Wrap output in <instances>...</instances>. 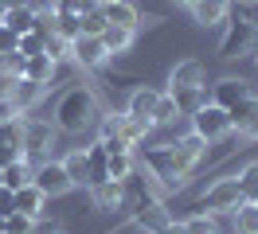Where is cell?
<instances>
[{"label": "cell", "mask_w": 258, "mask_h": 234, "mask_svg": "<svg viewBox=\"0 0 258 234\" xmlns=\"http://www.w3.org/2000/svg\"><path fill=\"white\" fill-rule=\"evenodd\" d=\"M102 16H106V24L125 28V31H137V24H141V16H137V8H133L129 0H110V4L102 8Z\"/></svg>", "instance_id": "cell-17"}, {"label": "cell", "mask_w": 258, "mask_h": 234, "mask_svg": "<svg viewBox=\"0 0 258 234\" xmlns=\"http://www.w3.org/2000/svg\"><path fill=\"white\" fill-rule=\"evenodd\" d=\"M55 35L59 39H79L82 35V16H63V12H55Z\"/></svg>", "instance_id": "cell-29"}, {"label": "cell", "mask_w": 258, "mask_h": 234, "mask_svg": "<svg viewBox=\"0 0 258 234\" xmlns=\"http://www.w3.org/2000/svg\"><path fill=\"white\" fill-rule=\"evenodd\" d=\"M242 203V187L239 180H215V184L204 191V199H200V215H219V211H235Z\"/></svg>", "instance_id": "cell-5"}, {"label": "cell", "mask_w": 258, "mask_h": 234, "mask_svg": "<svg viewBox=\"0 0 258 234\" xmlns=\"http://www.w3.org/2000/svg\"><path fill=\"white\" fill-rule=\"evenodd\" d=\"M51 74H55V59H51V55H32V59L24 62V78H32V82H43V86H47Z\"/></svg>", "instance_id": "cell-27"}, {"label": "cell", "mask_w": 258, "mask_h": 234, "mask_svg": "<svg viewBox=\"0 0 258 234\" xmlns=\"http://www.w3.org/2000/svg\"><path fill=\"white\" fill-rule=\"evenodd\" d=\"M39 98H43V82H32V78H16V86H12V94H8V106L16 109V113H24V109H32Z\"/></svg>", "instance_id": "cell-16"}, {"label": "cell", "mask_w": 258, "mask_h": 234, "mask_svg": "<svg viewBox=\"0 0 258 234\" xmlns=\"http://www.w3.org/2000/svg\"><path fill=\"white\" fill-rule=\"evenodd\" d=\"M8 8H28V0H4V12Z\"/></svg>", "instance_id": "cell-43"}, {"label": "cell", "mask_w": 258, "mask_h": 234, "mask_svg": "<svg viewBox=\"0 0 258 234\" xmlns=\"http://www.w3.org/2000/svg\"><path fill=\"white\" fill-rule=\"evenodd\" d=\"M55 125L51 121H35V117H24V137H20V156L28 160H39L55 148Z\"/></svg>", "instance_id": "cell-3"}, {"label": "cell", "mask_w": 258, "mask_h": 234, "mask_svg": "<svg viewBox=\"0 0 258 234\" xmlns=\"http://www.w3.org/2000/svg\"><path fill=\"white\" fill-rule=\"evenodd\" d=\"M32 222H35V218L12 211V215H4V234H32Z\"/></svg>", "instance_id": "cell-35"}, {"label": "cell", "mask_w": 258, "mask_h": 234, "mask_svg": "<svg viewBox=\"0 0 258 234\" xmlns=\"http://www.w3.org/2000/svg\"><path fill=\"white\" fill-rule=\"evenodd\" d=\"M227 16H231V0H200V4H192V20L200 28H219V24H227Z\"/></svg>", "instance_id": "cell-12"}, {"label": "cell", "mask_w": 258, "mask_h": 234, "mask_svg": "<svg viewBox=\"0 0 258 234\" xmlns=\"http://www.w3.org/2000/svg\"><path fill=\"white\" fill-rule=\"evenodd\" d=\"M176 4H184V8H192V4H200V0H176Z\"/></svg>", "instance_id": "cell-44"}, {"label": "cell", "mask_w": 258, "mask_h": 234, "mask_svg": "<svg viewBox=\"0 0 258 234\" xmlns=\"http://www.w3.org/2000/svg\"><path fill=\"white\" fill-rule=\"evenodd\" d=\"M43 203H47V195H43L35 184H28V187L16 191V211L28 215V218H43Z\"/></svg>", "instance_id": "cell-20"}, {"label": "cell", "mask_w": 258, "mask_h": 234, "mask_svg": "<svg viewBox=\"0 0 258 234\" xmlns=\"http://www.w3.org/2000/svg\"><path fill=\"white\" fill-rule=\"evenodd\" d=\"M172 102H176V113L180 117H192L196 109H204L211 102V90L208 86H192V90H172Z\"/></svg>", "instance_id": "cell-19"}, {"label": "cell", "mask_w": 258, "mask_h": 234, "mask_svg": "<svg viewBox=\"0 0 258 234\" xmlns=\"http://www.w3.org/2000/svg\"><path fill=\"white\" fill-rule=\"evenodd\" d=\"M90 199H94L98 211H117V207L125 203V184H117V180H102V184L90 187Z\"/></svg>", "instance_id": "cell-14"}, {"label": "cell", "mask_w": 258, "mask_h": 234, "mask_svg": "<svg viewBox=\"0 0 258 234\" xmlns=\"http://www.w3.org/2000/svg\"><path fill=\"white\" fill-rule=\"evenodd\" d=\"M106 160H110V152L94 140V144L86 148V187H94V184L106 180Z\"/></svg>", "instance_id": "cell-21"}, {"label": "cell", "mask_w": 258, "mask_h": 234, "mask_svg": "<svg viewBox=\"0 0 258 234\" xmlns=\"http://www.w3.org/2000/svg\"><path fill=\"white\" fill-rule=\"evenodd\" d=\"M180 113H176V102H172V94H161L157 98V106H153V125H172Z\"/></svg>", "instance_id": "cell-30"}, {"label": "cell", "mask_w": 258, "mask_h": 234, "mask_svg": "<svg viewBox=\"0 0 258 234\" xmlns=\"http://www.w3.org/2000/svg\"><path fill=\"white\" fill-rule=\"evenodd\" d=\"M157 98H161V90H153V86H137V90L129 94V102H125V117L153 121V106H157Z\"/></svg>", "instance_id": "cell-13"}, {"label": "cell", "mask_w": 258, "mask_h": 234, "mask_svg": "<svg viewBox=\"0 0 258 234\" xmlns=\"http://www.w3.org/2000/svg\"><path fill=\"white\" fill-rule=\"evenodd\" d=\"M16 43H20V35L0 24V59H4V55H12V51H16Z\"/></svg>", "instance_id": "cell-37"}, {"label": "cell", "mask_w": 258, "mask_h": 234, "mask_svg": "<svg viewBox=\"0 0 258 234\" xmlns=\"http://www.w3.org/2000/svg\"><path fill=\"white\" fill-rule=\"evenodd\" d=\"M204 78H208L204 62L200 59H184V62H176V66L168 70V94L172 90H192V86H208Z\"/></svg>", "instance_id": "cell-10"}, {"label": "cell", "mask_w": 258, "mask_h": 234, "mask_svg": "<svg viewBox=\"0 0 258 234\" xmlns=\"http://www.w3.org/2000/svg\"><path fill=\"white\" fill-rule=\"evenodd\" d=\"M102 31H106L102 8H86V12H82V35H102Z\"/></svg>", "instance_id": "cell-32"}, {"label": "cell", "mask_w": 258, "mask_h": 234, "mask_svg": "<svg viewBox=\"0 0 258 234\" xmlns=\"http://www.w3.org/2000/svg\"><path fill=\"white\" fill-rule=\"evenodd\" d=\"M0 230H4V215H0Z\"/></svg>", "instance_id": "cell-47"}, {"label": "cell", "mask_w": 258, "mask_h": 234, "mask_svg": "<svg viewBox=\"0 0 258 234\" xmlns=\"http://www.w3.org/2000/svg\"><path fill=\"white\" fill-rule=\"evenodd\" d=\"M0 234H4V230H0Z\"/></svg>", "instance_id": "cell-48"}, {"label": "cell", "mask_w": 258, "mask_h": 234, "mask_svg": "<svg viewBox=\"0 0 258 234\" xmlns=\"http://www.w3.org/2000/svg\"><path fill=\"white\" fill-rule=\"evenodd\" d=\"M129 176H133V152H110V160H106V180L125 184Z\"/></svg>", "instance_id": "cell-28"}, {"label": "cell", "mask_w": 258, "mask_h": 234, "mask_svg": "<svg viewBox=\"0 0 258 234\" xmlns=\"http://www.w3.org/2000/svg\"><path fill=\"white\" fill-rule=\"evenodd\" d=\"M239 4H258V0H239Z\"/></svg>", "instance_id": "cell-46"}, {"label": "cell", "mask_w": 258, "mask_h": 234, "mask_svg": "<svg viewBox=\"0 0 258 234\" xmlns=\"http://www.w3.org/2000/svg\"><path fill=\"white\" fill-rule=\"evenodd\" d=\"M16 51L24 55V59H32V55H47V47H43V39H39L35 31H28V35H20Z\"/></svg>", "instance_id": "cell-34"}, {"label": "cell", "mask_w": 258, "mask_h": 234, "mask_svg": "<svg viewBox=\"0 0 258 234\" xmlns=\"http://www.w3.org/2000/svg\"><path fill=\"white\" fill-rule=\"evenodd\" d=\"M0 24L8 31H16V35H28V31H35V12L32 8H8L0 16Z\"/></svg>", "instance_id": "cell-24"}, {"label": "cell", "mask_w": 258, "mask_h": 234, "mask_svg": "<svg viewBox=\"0 0 258 234\" xmlns=\"http://www.w3.org/2000/svg\"><path fill=\"white\" fill-rule=\"evenodd\" d=\"M204 148H208V144L196 137V133H188V137H180L176 144H172V152H176V164H180V172H184V176H188V172H192L196 164L204 160Z\"/></svg>", "instance_id": "cell-15"}, {"label": "cell", "mask_w": 258, "mask_h": 234, "mask_svg": "<svg viewBox=\"0 0 258 234\" xmlns=\"http://www.w3.org/2000/svg\"><path fill=\"white\" fill-rule=\"evenodd\" d=\"M63 168H67L71 187H86V148H71L63 156Z\"/></svg>", "instance_id": "cell-25"}, {"label": "cell", "mask_w": 258, "mask_h": 234, "mask_svg": "<svg viewBox=\"0 0 258 234\" xmlns=\"http://www.w3.org/2000/svg\"><path fill=\"white\" fill-rule=\"evenodd\" d=\"M254 51H258V28L250 20L227 24L223 39H219V55L223 59H242V55H254Z\"/></svg>", "instance_id": "cell-2"}, {"label": "cell", "mask_w": 258, "mask_h": 234, "mask_svg": "<svg viewBox=\"0 0 258 234\" xmlns=\"http://www.w3.org/2000/svg\"><path fill=\"white\" fill-rule=\"evenodd\" d=\"M141 152H145L149 172H153L164 187H180V184H184V172H180V164H176L172 144H149V148H141Z\"/></svg>", "instance_id": "cell-4"}, {"label": "cell", "mask_w": 258, "mask_h": 234, "mask_svg": "<svg viewBox=\"0 0 258 234\" xmlns=\"http://www.w3.org/2000/svg\"><path fill=\"white\" fill-rule=\"evenodd\" d=\"M235 180H239V187H242V199H254L258 195V160H250Z\"/></svg>", "instance_id": "cell-31"}, {"label": "cell", "mask_w": 258, "mask_h": 234, "mask_svg": "<svg viewBox=\"0 0 258 234\" xmlns=\"http://www.w3.org/2000/svg\"><path fill=\"white\" fill-rule=\"evenodd\" d=\"M184 230H188V234H219V226H215V218H211V215H200V211H196V215L184 222Z\"/></svg>", "instance_id": "cell-33"}, {"label": "cell", "mask_w": 258, "mask_h": 234, "mask_svg": "<svg viewBox=\"0 0 258 234\" xmlns=\"http://www.w3.org/2000/svg\"><path fill=\"white\" fill-rule=\"evenodd\" d=\"M98 39H102V47H106V55H121V51H129V47H133V31L106 24V31H102Z\"/></svg>", "instance_id": "cell-23"}, {"label": "cell", "mask_w": 258, "mask_h": 234, "mask_svg": "<svg viewBox=\"0 0 258 234\" xmlns=\"http://www.w3.org/2000/svg\"><path fill=\"white\" fill-rule=\"evenodd\" d=\"M164 222H168V215H164L161 203H153V199H141V203H137V226H145V230L157 234Z\"/></svg>", "instance_id": "cell-22"}, {"label": "cell", "mask_w": 258, "mask_h": 234, "mask_svg": "<svg viewBox=\"0 0 258 234\" xmlns=\"http://www.w3.org/2000/svg\"><path fill=\"white\" fill-rule=\"evenodd\" d=\"M86 8H94L90 0H55V12H63V16H82Z\"/></svg>", "instance_id": "cell-36"}, {"label": "cell", "mask_w": 258, "mask_h": 234, "mask_svg": "<svg viewBox=\"0 0 258 234\" xmlns=\"http://www.w3.org/2000/svg\"><path fill=\"white\" fill-rule=\"evenodd\" d=\"M32 234H59V222H47V218H35Z\"/></svg>", "instance_id": "cell-39"}, {"label": "cell", "mask_w": 258, "mask_h": 234, "mask_svg": "<svg viewBox=\"0 0 258 234\" xmlns=\"http://www.w3.org/2000/svg\"><path fill=\"white\" fill-rule=\"evenodd\" d=\"M227 117H231V129H239L246 140H258V98L254 94L246 102H239L235 109H227Z\"/></svg>", "instance_id": "cell-11"}, {"label": "cell", "mask_w": 258, "mask_h": 234, "mask_svg": "<svg viewBox=\"0 0 258 234\" xmlns=\"http://www.w3.org/2000/svg\"><path fill=\"white\" fill-rule=\"evenodd\" d=\"M16 156H20V148H16V144H0V168H8V164H12Z\"/></svg>", "instance_id": "cell-40"}, {"label": "cell", "mask_w": 258, "mask_h": 234, "mask_svg": "<svg viewBox=\"0 0 258 234\" xmlns=\"http://www.w3.org/2000/svg\"><path fill=\"white\" fill-rule=\"evenodd\" d=\"M90 4H94V8H106V4H110V0H90Z\"/></svg>", "instance_id": "cell-45"}, {"label": "cell", "mask_w": 258, "mask_h": 234, "mask_svg": "<svg viewBox=\"0 0 258 234\" xmlns=\"http://www.w3.org/2000/svg\"><path fill=\"white\" fill-rule=\"evenodd\" d=\"M192 133L204 144H211V140H223L227 133H231V117H227V109H219V106H204V109H196L192 113Z\"/></svg>", "instance_id": "cell-6"}, {"label": "cell", "mask_w": 258, "mask_h": 234, "mask_svg": "<svg viewBox=\"0 0 258 234\" xmlns=\"http://www.w3.org/2000/svg\"><path fill=\"white\" fill-rule=\"evenodd\" d=\"M28 8H32L35 16L39 12H55V0H28Z\"/></svg>", "instance_id": "cell-41"}, {"label": "cell", "mask_w": 258, "mask_h": 234, "mask_svg": "<svg viewBox=\"0 0 258 234\" xmlns=\"http://www.w3.org/2000/svg\"><path fill=\"white\" fill-rule=\"evenodd\" d=\"M12 211H16V191H8L0 184V215H12Z\"/></svg>", "instance_id": "cell-38"}, {"label": "cell", "mask_w": 258, "mask_h": 234, "mask_svg": "<svg viewBox=\"0 0 258 234\" xmlns=\"http://www.w3.org/2000/svg\"><path fill=\"white\" fill-rule=\"evenodd\" d=\"M254 55H258V51H254Z\"/></svg>", "instance_id": "cell-49"}, {"label": "cell", "mask_w": 258, "mask_h": 234, "mask_svg": "<svg viewBox=\"0 0 258 234\" xmlns=\"http://www.w3.org/2000/svg\"><path fill=\"white\" fill-rule=\"evenodd\" d=\"M98 117V98L86 86H71V90L55 102V129L59 133H82V129H90Z\"/></svg>", "instance_id": "cell-1"}, {"label": "cell", "mask_w": 258, "mask_h": 234, "mask_svg": "<svg viewBox=\"0 0 258 234\" xmlns=\"http://www.w3.org/2000/svg\"><path fill=\"white\" fill-rule=\"evenodd\" d=\"M231 215H235V230L239 234H258V203L254 199H242Z\"/></svg>", "instance_id": "cell-26"}, {"label": "cell", "mask_w": 258, "mask_h": 234, "mask_svg": "<svg viewBox=\"0 0 258 234\" xmlns=\"http://www.w3.org/2000/svg\"><path fill=\"white\" fill-rule=\"evenodd\" d=\"M32 184L47 195V199H59V195H67L71 191V180H67V168L63 160H39L32 172Z\"/></svg>", "instance_id": "cell-7"}, {"label": "cell", "mask_w": 258, "mask_h": 234, "mask_svg": "<svg viewBox=\"0 0 258 234\" xmlns=\"http://www.w3.org/2000/svg\"><path fill=\"white\" fill-rule=\"evenodd\" d=\"M71 59L79 62L82 70H98L110 55H106V47H102L98 35H79V39H71Z\"/></svg>", "instance_id": "cell-8"}, {"label": "cell", "mask_w": 258, "mask_h": 234, "mask_svg": "<svg viewBox=\"0 0 258 234\" xmlns=\"http://www.w3.org/2000/svg\"><path fill=\"white\" fill-rule=\"evenodd\" d=\"M157 234H188V230H184V222H172V218H168V222H164Z\"/></svg>", "instance_id": "cell-42"}, {"label": "cell", "mask_w": 258, "mask_h": 234, "mask_svg": "<svg viewBox=\"0 0 258 234\" xmlns=\"http://www.w3.org/2000/svg\"><path fill=\"white\" fill-rule=\"evenodd\" d=\"M246 98H250V82H242V78H219L211 86V106H219V109H235Z\"/></svg>", "instance_id": "cell-9"}, {"label": "cell", "mask_w": 258, "mask_h": 234, "mask_svg": "<svg viewBox=\"0 0 258 234\" xmlns=\"http://www.w3.org/2000/svg\"><path fill=\"white\" fill-rule=\"evenodd\" d=\"M32 172H35L32 160H28V156H16L8 168H0V184L8 187V191H20V187L32 184Z\"/></svg>", "instance_id": "cell-18"}]
</instances>
